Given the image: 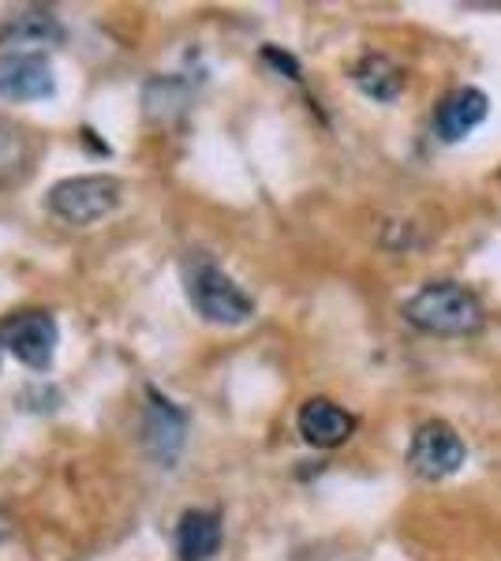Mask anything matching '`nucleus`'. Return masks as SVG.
<instances>
[{"label":"nucleus","instance_id":"f257e3e1","mask_svg":"<svg viewBox=\"0 0 501 561\" xmlns=\"http://www.w3.org/2000/svg\"><path fill=\"white\" fill-rule=\"evenodd\" d=\"M408 325L431 337H468L482 330V304L468 285L457 280H431L423 285L412 300L400 307Z\"/></svg>","mask_w":501,"mask_h":561},{"label":"nucleus","instance_id":"f03ea898","mask_svg":"<svg viewBox=\"0 0 501 561\" xmlns=\"http://www.w3.org/2000/svg\"><path fill=\"white\" fill-rule=\"evenodd\" d=\"M184 293L191 307L214 325H243L254 314V300L209 255L184 259Z\"/></svg>","mask_w":501,"mask_h":561},{"label":"nucleus","instance_id":"7ed1b4c3","mask_svg":"<svg viewBox=\"0 0 501 561\" xmlns=\"http://www.w3.org/2000/svg\"><path fill=\"white\" fill-rule=\"evenodd\" d=\"M124 198V184L116 176H105V173H90V176H68L60 184L49 187V214L60 217L64 225H87L102 221L121 206Z\"/></svg>","mask_w":501,"mask_h":561},{"label":"nucleus","instance_id":"20e7f679","mask_svg":"<svg viewBox=\"0 0 501 561\" xmlns=\"http://www.w3.org/2000/svg\"><path fill=\"white\" fill-rule=\"evenodd\" d=\"M464 457H468L464 438L442 420L423 423V427L412 434V446H408V468H412L419 479H426V483L457 476Z\"/></svg>","mask_w":501,"mask_h":561},{"label":"nucleus","instance_id":"39448f33","mask_svg":"<svg viewBox=\"0 0 501 561\" xmlns=\"http://www.w3.org/2000/svg\"><path fill=\"white\" fill-rule=\"evenodd\" d=\"M4 330V348L31 370H49L53 356H57V319L49 311H20L12 319L0 322Z\"/></svg>","mask_w":501,"mask_h":561},{"label":"nucleus","instance_id":"423d86ee","mask_svg":"<svg viewBox=\"0 0 501 561\" xmlns=\"http://www.w3.org/2000/svg\"><path fill=\"white\" fill-rule=\"evenodd\" d=\"M184 442H187V415L169 397L150 389L147 415H143V449H147V457L161 468H177L180 454H184Z\"/></svg>","mask_w":501,"mask_h":561},{"label":"nucleus","instance_id":"0eeeda50","mask_svg":"<svg viewBox=\"0 0 501 561\" xmlns=\"http://www.w3.org/2000/svg\"><path fill=\"white\" fill-rule=\"evenodd\" d=\"M57 94V76L45 53H0V98L42 102Z\"/></svg>","mask_w":501,"mask_h":561},{"label":"nucleus","instance_id":"6e6552de","mask_svg":"<svg viewBox=\"0 0 501 561\" xmlns=\"http://www.w3.org/2000/svg\"><path fill=\"white\" fill-rule=\"evenodd\" d=\"M64 42V26L53 8H20L0 23V45L4 53H42V45Z\"/></svg>","mask_w":501,"mask_h":561},{"label":"nucleus","instance_id":"1a4fd4ad","mask_svg":"<svg viewBox=\"0 0 501 561\" xmlns=\"http://www.w3.org/2000/svg\"><path fill=\"white\" fill-rule=\"evenodd\" d=\"M487 113H490V98L482 90L476 87L449 90L439 102V108H434V135L442 142H460L464 135H471L487 121Z\"/></svg>","mask_w":501,"mask_h":561},{"label":"nucleus","instance_id":"9d476101","mask_svg":"<svg viewBox=\"0 0 501 561\" xmlns=\"http://www.w3.org/2000/svg\"><path fill=\"white\" fill-rule=\"evenodd\" d=\"M299 434H304L307 446L315 449H337L352 438L355 431V420L341 404L326 401V397H311V401L299 409Z\"/></svg>","mask_w":501,"mask_h":561},{"label":"nucleus","instance_id":"9b49d317","mask_svg":"<svg viewBox=\"0 0 501 561\" xmlns=\"http://www.w3.org/2000/svg\"><path fill=\"white\" fill-rule=\"evenodd\" d=\"M221 550V517L206 510H191L177 524L180 561H209Z\"/></svg>","mask_w":501,"mask_h":561},{"label":"nucleus","instance_id":"f8f14e48","mask_svg":"<svg viewBox=\"0 0 501 561\" xmlns=\"http://www.w3.org/2000/svg\"><path fill=\"white\" fill-rule=\"evenodd\" d=\"M34 165V139L23 124L0 121V192L15 187L31 176Z\"/></svg>","mask_w":501,"mask_h":561},{"label":"nucleus","instance_id":"ddd939ff","mask_svg":"<svg viewBox=\"0 0 501 561\" xmlns=\"http://www.w3.org/2000/svg\"><path fill=\"white\" fill-rule=\"evenodd\" d=\"M352 83L371 98V102H397L405 90V71L382 53H367L360 65L352 68Z\"/></svg>","mask_w":501,"mask_h":561},{"label":"nucleus","instance_id":"4468645a","mask_svg":"<svg viewBox=\"0 0 501 561\" xmlns=\"http://www.w3.org/2000/svg\"><path fill=\"white\" fill-rule=\"evenodd\" d=\"M262 57H266L270 65L285 68V71H288V79H299V65H296V60H293V57H285V53H277L273 45H270V49H262Z\"/></svg>","mask_w":501,"mask_h":561},{"label":"nucleus","instance_id":"2eb2a0df","mask_svg":"<svg viewBox=\"0 0 501 561\" xmlns=\"http://www.w3.org/2000/svg\"><path fill=\"white\" fill-rule=\"evenodd\" d=\"M4 352H8V348H4V330H0V356H4Z\"/></svg>","mask_w":501,"mask_h":561},{"label":"nucleus","instance_id":"dca6fc26","mask_svg":"<svg viewBox=\"0 0 501 561\" xmlns=\"http://www.w3.org/2000/svg\"><path fill=\"white\" fill-rule=\"evenodd\" d=\"M0 520H4V517H0ZM4 531H8V528H0V536H4Z\"/></svg>","mask_w":501,"mask_h":561}]
</instances>
